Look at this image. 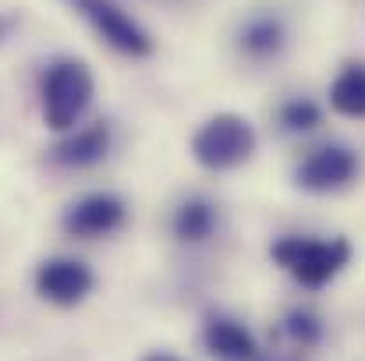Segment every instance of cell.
<instances>
[{
	"mask_svg": "<svg viewBox=\"0 0 365 361\" xmlns=\"http://www.w3.org/2000/svg\"><path fill=\"white\" fill-rule=\"evenodd\" d=\"M96 93L93 71L82 61H53L43 75V117L53 131H71L89 110Z\"/></svg>",
	"mask_w": 365,
	"mask_h": 361,
	"instance_id": "6da1fadb",
	"label": "cell"
},
{
	"mask_svg": "<svg viewBox=\"0 0 365 361\" xmlns=\"http://www.w3.org/2000/svg\"><path fill=\"white\" fill-rule=\"evenodd\" d=\"M259 145L255 124L242 114H217L210 117L192 138V156L206 170H235L252 159Z\"/></svg>",
	"mask_w": 365,
	"mask_h": 361,
	"instance_id": "7a4b0ae2",
	"label": "cell"
},
{
	"mask_svg": "<svg viewBox=\"0 0 365 361\" xmlns=\"http://www.w3.org/2000/svg\"><path fill=\"white\" fill-rule=\"evenodd\" d=\"M273 258L298 283L323 287L351 262V244L344 238H284L273 244Z\"/></svg>",
	"mask_w": 365,
	"mask_h": 361,
	"instance_id": "3957f363",
	"label": "cell"
},
{
	"mask_svg": "<svg viewBox=\"0 0 365 361\" xmlns=\"http://www.w3.org/2000/svg\"><path fill=\"white\" fill-rule=\"evenodd\" d=\"M93 28H96V36H103L118 53L124 57H149L153 53V39H149V32L124 11L118 7L114 0H68Z\"/></svg>",
	"mask_w": 365,
	"mask_h": 361,
	"instance_id": "277c9868",
	"label": "cell"
},
{
	"mask_svg": "<svg viewBox=\"0 0 365 361\" xmlns=\"http://www.w3.org/2000/svg\"><path fill=\"white\" fill-rule=\"evenodd\" d=\"M93 283H96V276H93V269L82 258L57 255V258H46L36 269V291H39V298H46V301H53L61 308H71V305L86 301V294L93 291Z\"/></svg>",
	"mask_w": 365,
	"mask_h": 361,
	"instance_id": "5b68a950",
	"label": "cell"
},
{
	"mask_svg": "<svg viewBox=\"0 0 365 361\" xmlns=\"http://www.w3.org/2000/svg\"><path fill=\"white\" fill-rule=\"evenodd\" d=\"M359 174V156L348 149V145H323L316 149L309 159H302L298 167V184L305 192H316V195H327V192H341L355 181Z\"/></svg>",
	"mask_w": 365,
	"mask_h": 361,
	"instance_id": "8992f818",
	"label": "cell"
},
{
	"mask_svg": "<svg viewBox=\"0 0 365 361\" xmlns=\"http://www.w3.org/2000/svg\"><path fill=\"white\" fill-rule=\"evenodd\" d=\"M128 216V206H124L121 195L114 192H93L86 199H78L68 213H64V231L71 238H103V234H114Z\"/></svg>",
	"mask_w": 365,
	"mask_h": 361,
	"instance_id": "52a82bcc",
	"label": "cell"
},
{
	"mask_svg": "<svg viewBox=\"0 0 365 361\" xmlns=\"http://www.w3.org/2000/svg\"><path fill=\"white\" fill-rule=\"evenodd\" d=\"M110 142H114V131H110L107 120L86 124V127L71 131L64 142H57L53 163H61V167H93L110 152Z\"/></svg>",
	"mask_w": 365,
	"mask_h": 361,
	"instance_id": "ba28073f",
	"label": "cell"
},
{
	"mask_svg": "<svg viewBox=\"0 0 365 361\" xmlns=\"http://www.w3.org/2000/svg\"><path fill=\"white\" fill-rule=\"evenodd\" d=\"M202 340H206V351L220 361H259L255 337L242 323H235L227 315H210L206 330H202Z\"/></svg>",
	"mask_w": 365,
	"mask_h": 361,
	"instance_id": "9c48e42d",
	"label": "cell"
},
{
	"mask_svg": "<svg viewBox=\"0 0 365 361\" xmlns=\"http://www.w3.org/2000/svg\"><path fill=\"white\" fill-rule=\"evenodd\" d=\"M330 107L341 117L365 120V64H348L330 85Z\"/></svg>",
	"mask_w": 365,
	"mask_h": 361,
	"instance_id": "30bf717a",
	"label": "cell"
},
{
	"mask_svg": "<svg viewBox=\"0 0 365 361\" xmlns=\"http://www.w3.org/2000/svg\"><path fill=\"white\" fill-rule=\"evenodd\" d=\"M217 231V209H213V202H206V199H185L181 206H178V213H174V234L181 241H188V244H199V241H206L210 234Z\"/></svg>",
	"mask_w": 365,
	"mask_h": 361,
	"instance_id": "8fae6325",
	"label": "cell"
},
{
	"mask_svg": "<svg viewBox=\"0 0 365 361\" xmlns=\"http://www.w3.org/2000/svg\"><path fill=\"white\" fill-rule=\"evenodd\" d=\"M242 50L255 61L277 57L284 50V25L273 14H259L242 28Z\"/></svg>",
	"mask_w": 365,
	"mask_h": 361,
	"instance_id": "7c38bea8",
	"label": "cell"
},
{
	"mask_svg": "<svg viewBox=\"0 0 365 361\" xmlns=\"http://www.w3.org/2000/svg\"><path fill=\"white\" fill-rule=\"evenodd\" d=\"M284 326H287V337H291L294 344H302V347H312V344H319V337H323V323H319V315H312L309 308H294Z\"/></svg>",
	"mask_w": 365,
	"mask_h": 361,
	"instance_id": "4fadbf2b",
	"label": "cell"
},
{
	"mask_svg": "<svg viewBox=\"0 0 365 361\" xmlns=\"http://www.w3.org/2000/svg\"><path fill=\"white\" fill-rule=\"evenodd\" d=\"M280 120L287 131H312L319 124V107L312 100H291V103H284Z\"/></svg>",
	"mask_w": 365,
	"mask_h": 361,
	"instance_id": "5bb4252c",
	"label": "cell"
},
{
	"mask_svg": "<svg viewBox=\"0 0 365 361\" xmlns=\"http://www.w3.org/2000/svg\"><path fill=\"white\" fill-rule=\"evenodd\" d=\"M11 28H14V18H11V14H0V39H4Z\"/></svg>",
	"mask_w": 365,
	"mask_h": 361,
	"instance_id": "9a60e30c",
	"label": "cell"
},
{
	"mask_svg": "<svg viewBox=\"0 0 365 361\" xmlns=\"http://www.w3.org/2000/svg\"><path fill=\"white\" fill-rule=\"evenodd\" d=\"M142 361H185V358H178V355H167V351H156V355H149V358H142Z\"/></svg>",
	"mask_w": 365,
	"mask_h": 361,
	"instance_id": "2e32d148",
	"label": "cell"
}]
</instances>
